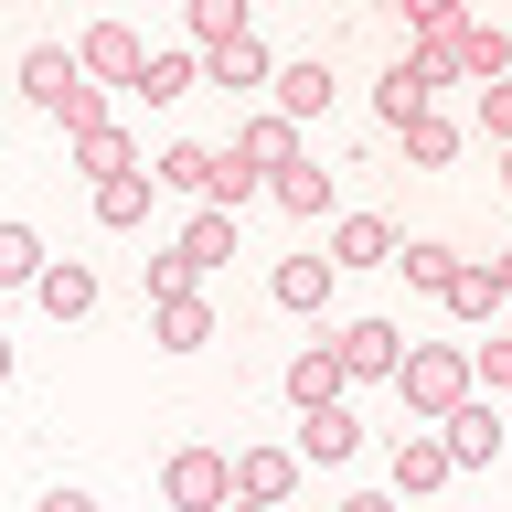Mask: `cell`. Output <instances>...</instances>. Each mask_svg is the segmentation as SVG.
I'll list each match as a JSON object with an SVG mask.
<instances>
[{
	"mask_svg": "<svg viewBox=\"0 0 512 512\" xmlns=\"http://www.w3.org/2000/svg\"><path fill=\"white\" fill-rule=\"evenodd\" d=\"M22 96L43 107V118H64V128L107 118V96H96V75L75 64V43H32V54H22Z\"/></svg>",
	"mask_w": 512,
	"mask_h": 512,
	"instance_id": "1",
	"label": "cell"
},
{
	"mask_svg": "<svg viewBox=\"0 0 512 512\" xmlns=\"http://www.w3.org/2000/svg\"><path fill=\"white\" fill-rule=\"evenodd\" d=\"M395 395H406L416 427H438L459 395H480V384H470V342H406V363H395Z\"/></svg>",
	"mask_w": 512,
	"mask_h": 512,
	"instance_id": "2",
	"label": "cell"
},
{
	"mask_svg": "<svg viewBox=\"0 0 512 512\" xmlns=\"http://www.w3.org/2000/svg\"><path fill=\"white\" fill-rule=\"evenodd\" d=\"M160 491H171V512H224L235 459H224V448H171V459H160Z\"/></svg>",
	"mask_w": 512,
	"mask_h": 512,
	"instance_id": "3",
	"label": "cell"
},
{
	"mask_svg": "<svg viewBox=\"0 0 512 512\" xmlns=\"http://www.w3.org/2000/svg\"><path fill=\"white\" fill-rule=\"evenodd\" d=\"M331 352H342V374H352V384H395V363H406V331H395V320H342V331H331Z\"/></svg>",
	"mask_w": 512,
	"mask_h": 512,
	"instance_id": "4",
	"label": "cell"
},
{
	"mask_svg": "<svg viewBox=\"0 0 512 512\" xmlns=\"http://www.w3.org/2000/svg\"><path fill=\"white\" fill-rule=\"evenodd\" d=\"M448 470H459V459H448L438 427H406V438H395V480H384V491H395V502H427V491H448Z\"/></svg>",
	"mask_w": 512,
	"mask_h": 512,
	"instance_id": "5",
	"label": "cell"
},
{
	"mask_svg": "<svg viewBox=\"0 0 512 512\" xmlns=\"http://www.w3.org/2000/svg\"><path fill=\"white\" fill-rule=\"evenodd\" d=\"M438 438H448L459 470H491V459H502V416H491V395H459V406L438 416Z\"/></svg>",
	"mask_w": 512,
	"mask_h": 512,
	"instance_id": "6",
	"label": "cell"
},
{
	"mask_svg": "<svg viewBox=\"0 0 512 512\" xmlns=\"http://www.w3.org/2000/svg\"><path fill=\"white\" fill-rule=\"evenodd\" d=\"M75 64H86L96 86H139V64H150V43L128 22H86V43H75Z\"/></svg>",
	"mask_w": 512,
	"mask_h": 512,
	"instance_id": "7",
	"label": "cell"
},
{
	"mask_svg": "<svg viewBox=\"0 0 512 512\" xmlns=\"http://www.w3.org/2000/svg\"><path fill=\"white\" fill-rule=\"evenodd\" d=\"M288 448H299L310 470H342L352 448H363V416H352V406H310V416H299V438H288Z\"/></svg>",
	"mask_w": 512,
	"mask_h": 512,
	"instance_id": "8",
	"label": "cell"
},
{
	"mask_svg": "<svg viewBox=\"0 0 512 512\" xmlns=\"http://www.w3.org/2000/svg\"><path fill=\"white\" fill-rule=\"evenodd\" d=\"M352 395V374H342V352L331 342H310V352H288V406L310 416V406H342Z\"/></svg>",
	"mask_w": 512,
	"mask_h": 512,
	"instance_id": "9",
	"label": "cell"
},
{
	"mask_svg": "<svg viewBox=\"0 0 512 512\" xmlns=\"http://www.w3.org/2000/svg\"><path fill=\"white\" fill-rule=\"evenodd\" d=\"M438 86H448L438 64H427V54H406V64H395V75L374 86V118H384V128H406L416 107H438Z\"/></svg>",
	"mask_w": 512,
	"mask_h": 512,
	"instance_id": "10",
	"label": "cell"
},
{
	"mask_svg": "<svg viewBox=\"0 0 512 512\" xmlns=\"http://www.w3.org/2000/svg\"><path fill=\"white\" fill-rule=\"evenodd\" d=\"M267 75H278V64H267V43H256V32H224V43H203V86H267Z\"/></svg>",
	"mask_w": 512,
	"mask_h": 512,
	"instance_id": "11",
	"label": "cell"
},
{
	"mask_svg": "<svg viewBox=\"0 0 512 512\" xmlns=\"http://www.w3.org/2000/svg\"><path fill=\"white\" fill-rule=\"evenodd\" d=\"M395 246H406V235L384 214H342L331 224V267H395Z\"/></svg>",
	"mask_w": 512,
	"mask_h": 512,
	"instance_id": "12",
	"label": "cell"
},
{
	"mask_svg": "<svg viewBox=\"0 0 512 512\" xmlns=\"http://www.w3.org/2000/svg\"><path fill=\"white\" fill-rule=\"evenodd\" d=\"M448 64H459L470 86H491V75H512V32L502 22H459L448 32Z\"/></svg>",
	"mask_w": 512,
	"mask_h": 512,
	"instance_id": "13",
	"label": "cell"
},
{
	"mask_svg": "<svg viewBox=\"0 0 512 512\" xmlns=\"http://www.w3.org/2000/svg\"><path fill=\"white\" fill-rule=\"evenodd\" d=\"M214 160H224V150H203V139H171V150L150 160V182H160V192H182V203H214Z\"/></svg>",
	"mask_w": 512,
	"mask_h": 512,
	"instance_id": "14",
	"label": "cell"
},
{
	"mask_svg": "<svg viewBox=\"0 0 512 512\" xmlns=\"http://www.w3.org/2000/svg\"><path fill=\"white\" fill-rule=\"evenodd\" d=\"M32 299H43V320H86V310H96V267H75V256H43Z\"/></svg>",
	"mask_w": 512,
	"mask_h": 512,
	"instance_id": "15",
	"label": "cell"
},
{
	"mask_svg": "<svg viewBox=\"0 0 512 512\" xmlns=\"http://www.w3.org/2000/svg\"><path fill=\"white\" fill-rule=\"evenodd\" d=\"M299 470H310L299 448H235V491H256V502H288Z\"/></svg>",
	"mask_w": 512,
	"mask_h": 512,
	"instance_id": "16",
	"label": "cell"
},
{
	"mask_svg": "<svg viewBox=\"0 0 512 512\" xmlns=\"http://www.w3.org/2000/svg\"><path fill=\"white\" fill-rule=\"evenodd\" d=\"M331 288H342V267H331V256H278V310H331Z\"/></svg>",
	"mask_w": 512,
	"mask_h": 512,
	"instance_id": "17",
	"label": "cell"
},
{
	"mask_svg": "<svg viewBox=\"0 0 512 512\" xmlns=\"http://www.w3.org/2000/svg\"><path fill=\"white\" fill-rule=\"evenodd\" d=\"M224 150H246L256 171H288V160H299V118H278V107H256V118L235 128V139H224Z\"/></svg>",
	"mask_w": 512,
	"mask_h": 512,
	"instance_id": "18",
	"label": "cell"
},
{
	"mask_svg": "<svg viewBox=\"0 0 512 512\" xmlns=\"http://www.w3.org/2000/svg\"><path fill=\"white\" fill-rule=\"evenodd\" d=\"M64 139H75V171H86V182H107V171H139V150H128V128H118V118L64 128Z\"/></svg>",
	"mask_w": 512,
	"mask_h": 512,
	"instance_id": "19",
	"label": "cell"
},
{
	"mask_svg": "<svg viewBox=\"0 0 512 512\" xmlns=\"http://www.w3.org/2000/svg\"><path fill=\"white\" fill-rule=\"evenodd\" d=\"M150 171H107V182H96V224H107V235H128V224H150Z\"/></svg>",
	"mask_w": 512,
	"mask_h": 512,
	"instance_id": "20",
	"label": "cell"
},
{
	"mask_svg": "<svg viewBox=\"0 0 512 512\" xmlns=\"http://www.w3.org/2000/svg\"><path fill=\"white\" fill-rule=\"evenodd\" d=\"M267 192H278V214H331V171L310 150L288 160V171H267Z\"/></svg>",
	"mask_w": 512,
	"mask_h": 512,
	"instance_id": "21",
	"label": "cell"
},
{
	"mask_svg": "<svg viewBox=\"0 0 512 512\" xmlns=\"http://www.w3.org/2000/svg\"><path fill=\"white\" fill-rule=\"evenodd\" d=\"M395 139H406V160H416V171H448V160H459V118H438V107H416Z\"/></svg>",
	"mask_w": 512,
	"mask_h": 512,
	"instance_id": "22",
	"label": "cell"
},
{
	"mask_svg": "<svg viewBox=\"0 0 512 512\" xmlns=\"http://www.w3.org/2000/svg\"><path fill=\"white\" fill-rule=\"evenodd\" d=\"M267 86H278V118H320L331 107V64H278Z\"/></svg>",
	"mask_w": 512,
	"mask_h": 512,
	"instance_id": "23",
	"label": "cell"
},
{
	"mask_svg": "<svg viewBox=\"0 0 512 512\" xmlns=\"http://www.w3.org/2000/svg\"><path fill=\"white\" fill-rule=\"evenodd\" d=\"M203 342H214V310H203V288L160 299V352H203Z\"/></svg>",
	"mask_w": 512,
	"mask_h": 512,
	"instance_id": "24",
	"label": "cell"
},
{
	"mask_svg": "<svg viewBox=\"0 0 512 512\" xmlns=\"http://www.w3.org/2000/svg\"><path fill=\"white\" fill-rule=\"evenodd\" d=\"M192 86H203V54H150L139 64V96H150V107H182Z\"/></svg>",
	"mask_w": 512,
	"mask_h": 512,
	"instance_id": "25",
	"label": "cell"
},
{
	"mask_svg": "<svg viewBox=\"0 0 512 512\" xmlns=\"http://www.w3.org/2000/svg\"><path fill=\"white\" fill-rule=\"evenodd\" d=\"M438 299H448L459 320H491V310H512V299H502V278H491V267H470V256H459V278H448Z\"/></svg>",
	"mask_w": 512,
	"mask_h": 512,
	"instance_id": "26",
	"label": "cell"
},
{
	"mask_svg": "<svg viewBox=\"0 0 512 512\" xmlns=\"http://www.w3.org/2000/svg\"><path fill=\"white\" fill-rule=\"evenodd\" d=\"M182 256H192V267H224V256H235V214H224V203H203V214L182 224Z\"/></svg>",
	"mask_w": 512,
	"mask_h": 512,
	"instance_id": "27",
	"label": "cell"
},
{
	"mask_svg": "<svg viewBox=\"0 0 512 512\" xmlns=\"http://www.w3.org/2000/svg\"><path fill=\"white\" fill-rule=\"evenodd\" d=\"M43 256H54V246H43L32 224H0V288H32V278H43Z\"/></svg>",
	"mask_w": 512,
	"mask_h": 512,
	"instance_id": "28",
	"label": "cell"
},
{
	"mask_svg": "<svg viewBox=\"0 0 512 512\" xmlns=\"http://www.w3.org/2000/svg\"><path fill=\"white\" fill-rule=\"evenodd\" d=\"M395 267H406V288H427V299L459 278V256H448V246H427V235H416V246H395Z\"/></svg>",
	"mask_w": 512,
	"mask_h": 512,
	"instance_id": "29",
	"label": "cell"
},
{
	"mask_svg": "<svg viewBox=\"0 0 512 512\" xmlns=\"http://www.w3.org/2000/svg\"><path fill=\"white\" fill-rule=\"evenodd\" d=\"M192 11V43H224V32H246V0H182Z\"/></svg>",
	"mask_w": 512,
	"mask_h": 512,
	"instance_id": "30",
	"label": "cell"
},
{
	"mask_svg": "<svg viewBox=\"0 0 512 512\" xmlns=\"http://www.w3.org/2000/svg\"><path fill=\"white\" fill-rule=\"evenodd\" d=\"M182 288H203V267H192L182 246H160L150 256V299H182Z\"/></svg>",
	"mask_w": 512,
	"mask_h": 512,
	"instance_id": "31",
	"label": "cell"
},
{
	"mask_svg": "<svg viewBox=\"0 0 512 512\" xmlns=\"http://www.w3.org/2000/svg\"><path fill=\"white\" fill-rule=\"evenodd\" d=\"M395 11H406L416 32H459V22H470V0H395Z\"/></svg>",
	"mask_w": 512,
	"mask_h": 512,
	"instance_id": "32",
	"label": "cell"
},
{
	"mask_svg": "<svg viewBox=\"0 0 512 512\" xmlns=\"http://www.w3.org/2000/svg\"><path fill=\"white\" fill-rule=\"evenodd\" d=\"M480 128H491V139H512V86H502V75L480 86Z\"/></svg>",
	"mask_w": 512,
	"mask_h": 512,
	"instance_id": "33",
	"label": "cell"
},
{
	"mask_svg": "<svg viewBox=\"0 0 512 512\" xmlns=\"http://www.w3.org/2000/svg\"><path fill=\"white\" fill-rule=\"evenodd\" d=\"M32 512H96V491H75V480H64V491H43Z\"/></svg>",
	"mask_w": 512,
	"mask_h": 512,
	"instance_id": "34",
	"label": "cell"
},
{
	"mask_svg": "<svg viewBox=\"0 0 512 512\" xmlns=\"http://www.w3.org/2000/svg\"><path fill=\"white\" fill-rule=\"evenodd\" d=\"M342 512H395V491H342Z\"/></svg>",
	"mask_w": 512,
	"mask_h": 512,
	"instance_id": "35",
	"label": "cell"
},
{
	"mask_svg": "<svg viewBox=\"0 0 512 512\" xmlns=\"http://www.w3.org/2000/svg\"><path fill=\"white\" fill-rule=\"evenodd\" d=\"M224 512H278V502H256V491H224Z\"/></svg>",
	"mask_w": 512,
	"mask_h": 512,
	"instance_id": "36",
	"label": "cell"
},
{
	"mask_svg": "<svg viewBox=\"0 0 512 512\" xmlns=\"http://www.w3.org/2000/svg\"><path fill=\"white\" fill-rule=\"evenodd\" d=\"M491 278H502V299H512V256H491Z\"/></svg>",
	"mask_w": 512,
	"mask_h": 512,
	"instance_id": "37",
	"label": "cell"
},
{
	"mask_svg": "<svg viewBox=\"0 0 512 512\" xmlns=\"http://www.w3.org/2000/svg\"><path fill=\"white\" fill-rule=\"evenodd\" d=\"M0 384H11V331H0Z\"/></svg>",
	"mask_w": 512,
	"mask_h": 512,
	"instance_id": "38",
	"label": "cell"
},
{
	"mask_svg": "<svg viewBox=\"0 0 512 512\" xmlns=\"http://www.w3.org/2000/svg\"><path fill=\"white\" fill-rule=\"evenodd\" d=\"M502 192H512V139H502Z\"/></svg>",
	"mask_w": 512,
	"mask_h": 512,
	"instance_id": "39",
	"label": "cell"
},
{
	"mask_svg": "<svg viewBox=\"0 0 512 512\" xmlns=\"http://www.w3.org/2000/svg\"><path fill=\"white\" fill-rule=\"evenodd\" d=\"M502 406H512V384H502Z\"/></svg>",
	"mask_w": 512,
	"mask_h": 512,
	"instance_id": "40",
	"label": "cell"
}]
</instances>
